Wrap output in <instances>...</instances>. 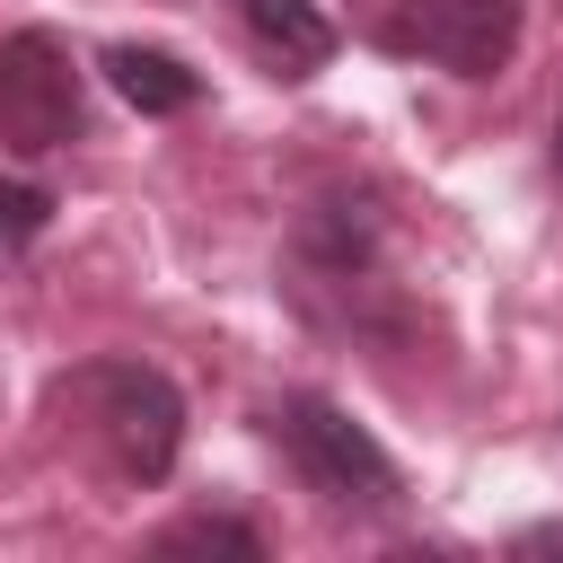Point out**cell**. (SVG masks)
Listing matches in <instances>:
<instances>
[{
  "label": "cell",
  "instance_id": "obj_1",
  "mask_svg": "<svg viewBox=\"0 0 563 563\" xmlns=\"http://www.w3.org/2000/svg\"><path fill=\"white\" fill-rule=\"evenodd\" d=\"M53 396H62V405H88L106 457H114L132 484H167V466H176V449H185V396H176L167 369H150V361H88V369H70Z\"/></svg>",
  "mask_w": 563,
  "mask_h": 563
},
{
  "label": "cell",
  "instance_id": "obj_2",
  "mask_svg": "<svg viewBox=\"0 0 563 563\" xmlns=\"http://www.w3.org/2000/svg\"><path fill=\"white\" fill-rule=\"evenodd\" d=\"M273 440H282V457L299 466V484L325 493V501H343V510H396V501H405L396 457H387L334 396H282V405H273Z\"/></svg>",
  "mask_w": 563,
  "mask_h": 563
},
{
  "label": "cell",
  "instance_id": "obj_3",
  "mask_svg": "<svg viewBox=\"0 0 563 563\" xmlns=\"http://www.w3.org/2000/svg\"><path fill=\"white\" fill-rule=\"evenodd\" d=\"M79 123H88V106H79V62H70V44H62L53 26L0 35V150L53 158V150L79 141Z\"/></svg>",
  "mask_w": 563,
  "mask_h": 563
},
{
  "label": "cell",
  "instance_id": "obj_4",
  "mask_svg": "<svg viewBox=\"0 0 563 563\" xmlns=\"http://www.w3.org/2000/svg\"><path fill=\"white\" fill-rule=\"evenodd\" d=\"M378 44L405 62H440L457 79H493L519 53V0H405L378 26Z\"/></svg>",
  "mask_w": 563,
  "mask_h": 563
},
{
  "label": "cell",
  "instance_id": "obj_5",
  "mask_svg": "<svg viewBox=\"0 0 563 563\" xmlns=\"http://www.w3.org/2000/svg\"><path fill=\"white\" fill-rule=\"evenodd\" d=\"M299 255L325 273V282H369V264H378V211L369 202H352V194H334V202H317L308 220H299Z\"/></svg>",
  "mask_w": 563,
  "mask_h": 563
},
{
  "label": "cell",
  "instance_id": "obj_6",
  "mask_svg": "<svg viewBox=\"0 0 563 563\" xmlns=\"http://www.w3.org/2000/svg\"><path fill=\"white\" fill-rule=\"evenodd\" d=\"M238 18H246V35L299 79V70H325L334 62V18L317 9V0H229Z\"/></svg>",
  "mask_w": 563,
  "mask_h": 563
},
{
  "label": "cell",
  "instance_id": "obj_7",
  "mask_svg": "<svg viewBox=\"0 0 563 563\" xmlns=\"http://www.w3.org/2000/svg\"><path fill=\"white\" fill-rule=\"evenodd\" d=\"M106 79H114V97L141 106V114H185V106L202 97V79H194L176 53H158V44H114V53H106Z\"/></svg>",
  "mask_w": 563,
  "mask_h": 563
},
{
  "label": "cell",
  "instance_id": "obj_8",
  "mask_svg": "<svg viewBox=\"0 0 563 563\" xmlns=\"http://www.w3.org/2000/svg\"><path fill=\"white\" fill-rule=\"evenodd\" d=\"M158 554H238V563H255L264 537H255L246 519H176V528L158 537Z\"/></svg>",
  "mask_w": 563,
  "mask_h": 563
},
{
  "label": "cell",
  "instance_id": "obj_9",
  "mask_svg": "<svg viewBox=\"0 0 563 563\" xmlns=\"http://www.w3.org/2000/svg\"><path fill=\"white\" fill-rule=\"evenodd\" d=\"M44 220H53V194L26 185V176H0V255H9V246H35Z\"/></svg>",
  "mask_w": 563,
  "mask_h": 563
},
{
  "label": "cell",
  "instance_id": "obj_10",
  "mask_svg": "<svg viewBox=\"0 0 563 563\" xmlns=\"http://www.w3.org/2000/svg\"><path fill=\"white\" fill-rule=\"evenodd\" d=\"M554 176H563V114H554Z\"/></svg>",
  "mask_w": 563,
  "mask_h": 563
}]
</instances>
